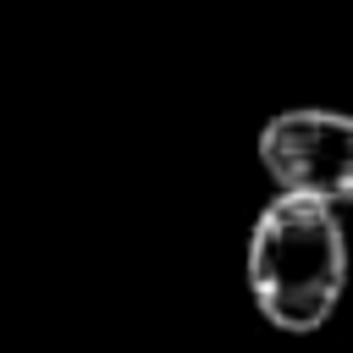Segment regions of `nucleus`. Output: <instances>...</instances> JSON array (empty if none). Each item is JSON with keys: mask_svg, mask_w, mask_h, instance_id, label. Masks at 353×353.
<instances>
[{"mask_svg": "<svg viewBox=\"0 0 353 353\" xmlns=\"http://www.w3.org/2000/svg\"><path fill=\"white\" fill-rule=\"evenodd\" d=\"M347 287V232L336 204L309 193H276L248 232V292L254 309L287 331H320Z\"/></svg>", "mask_w": 353, "mask_h": 353, "instance_id": "obj_1", "label": "nucleus"}, {"mask_svg": "<svg viewBox=\"0 0 353 353\" xmlns=\"http://www.w3.org/2000/svg\"><path fill=\"white\" fill-rule=\"evenodd\" d=\"M259 165L276 193H309L325 204H353V116L347 110H281L259 127Z\"/></svg>", "mask_w": 353, "mask_h": 353, "instance_id": "obj_2", "label": "nucleus"}]
</instances>
